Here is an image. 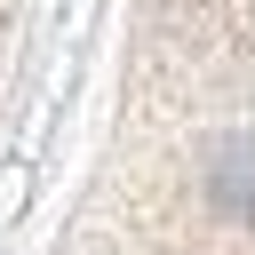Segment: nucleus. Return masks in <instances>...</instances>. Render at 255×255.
<instances>
[{"mask_svg":"<svg viewBox=\"0 0 255 255\" xmlns=\"http://www.w3.org/2000/svg\"><path fill=\"white\" fill-rule=\"evenodd\" d=\"M8 24H16V0H0V48H8Z\"/></svg>","mask_w":255,"mask_h":255,"instance_id":"f03ea898","label":"nucleus"},{"mask_svg":"<svg viewBox=\"0 0 255 255\" xmlns=\"http://www.w3.org/2000/svg\"><path fill=\"white\" fill-rule=\"evenodd\" d=\"M72 255H255V0H143Z\"/></svg>","mask_w":255,"mask_h":255,"instance_id":"f257e3e1","label":"nucleus"}]
</instances>
